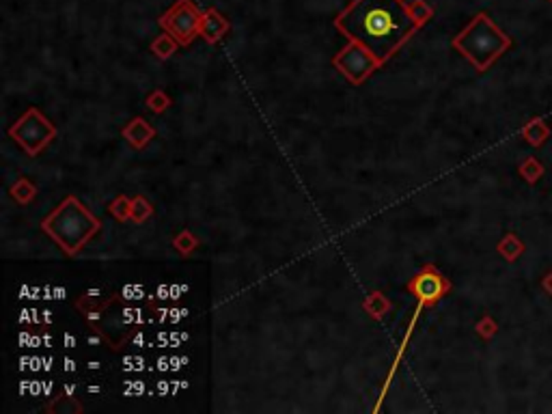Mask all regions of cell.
I'll return each mask as SVG.
<instances>
[{"label": "cell", "instance_id": "6da1fadb", "mask_svg": "<svg viewBox=\"0 0 552 414\" xmlns=\"http://www.w3.org/2000/svg\"><path fill=\"white\" fill-rule=\"evenodd\" d=\"M334 26L349 41L363 43L380 63H387L419 28L404 0H354L336 15Z\"/></svg>", "mask_w": 552, "mask_h": 414}, {"label": "cell", "instance_id": "7a4b0ae2", "mask_svg": "<svg viewBox=\"0 0 552 414\" xmlns=\"http://www.w3.org/2000/svg\"><path fill=\"white\" fill-rule=\"evenodd\" d=\"M100 220L91 214L76 196L63 198L52 214L43 218V233L52 238L65 255H78L100 231Z\"/></svg>", "mask_w": 552, "mask_h": 414}, {"label": "cell", "instance_id": "3957f363", "mask_svg": "<svg viewBox=\"0 0 552 414\" xmlns=\"http://www.w3.org/2000/svg\"><path fill=\"white\" fill-rule=\"evenodd\" d=\"M453 48L462 52L479 71H485L494 60L509 48V37L501 33L496 24L479 13L462 33L453 39Z\"/></svg>", "mask_w": 552, "mask_h": 414}, {"label": "cell", "instance_id": "277c9868", "mask_svg": "<svg viewBox=\"0 0 552 414\" xmlns=\"http://www.w3.org/2000/svg\"><path fill=\"white\" fill-rule=\"evenodd\" d=\"M9 136L18 143L28 156H39L56 138V128L50 119H45L41 111L28 108L15 124L9 128Z\"/></svg>", "mask_w": 552, "mask_h": 414}, {"label": "cell", "instance_id": "5b68a950", "mask_svg": "<svg viewBox=\"0 0 552 414\" xmlns=\"http://www.w3.org/2000/svg\"><path fill=\"white\" fill-rule=\"evenodd\" d=\"M201 22L203 13H198L192 0H177L160 18V26L173 35L179 45H188L196 35H201Z\"/></svg>", "mask_w": 552, "mask_h": 414}, {"label": "cell", "instance_id": "8992f818", "mask_svg": "<svg viewBox=\"0 0 552 414\" xmlns=\"http://www.w3.org/2000/svg\"><path fill=\"white\" fill-rule=\"evenodd\" d=\"M332 65L339 69L352 84H363L373 71H378L384 63L365 48L358 41H349L345 48L332 58Z\"/></svg>", "mask_w": 552, "mask_h": 414}, {"label": "cell", "instance_id": "52a82bcc", "mask_svg": "<svg viewBox=\"0 0 552 414\" xmlns=\"http://www.w3.org/2000/svg\"><path fill=\"white\" fill-rule=\"evenodd\" d=\"M451 289V285L447 283L442 274H438L436 268L425 266L414 279L408 283V291L412 296H417L421 302L425 304H434L438 302L447 291Z\"/></svg>", "mask_w": 552, "mask_h": 414}, {"label": "cell", "instance_id": "ba28073f", "mask_svg": "<svg viewBox=\"0 0 552 414\" xmlns=\"http://www.w3.org/2000/svg\"><path fill=\"white\" fill-rule=\"evenodd\" d=\"M121 134H124V138L130 143L132 149H145L153 141L156 130H153L143 117H134L130 124L121 130Z\"/></svg>", "mask_w": 552, "mask_h": 414}, {"label": "cell", "instance_id": "9c48e42d", "mask_svg": "<svg viewBox=\"0 0 552 414\" xmlns=\"http://www.w3.org/2000/svg\"><path fill=\"white\" fill-rule=\"evenodd\" d=\"M229 30V22L216 9H209L203 13V22H201V37L209 43L220 41Z\"/></svg>", "mask_w": 552, "mask_h": 414}, {"label": "cell", "instance_id": "30bf717a", "mask_svg": "<svg viewBox=\"0 0 552 414\" xmlns=\"http://www.w3.org/2000/svg\"><path fill=\"white\" fill-rule=\"evenodd\" d=\"M391 306H393L391 300L384 294H382V291H371V294L367 296L365 302H363V309L369 313L373 319H382V317H384L391 311Z\"/></svg>", "mask_w": 552, "mask_h": 414}, {"label": "cell", "instance_id": "8fae6325", "mask_svg": "<svg viewBox=\"0 0 552 414\" xmlns=\"http://www.w3.org/2000/svg\"><path fill=\"white\" fill-rule=\"evenodd\" d=\"M11 196H13L18 203L28 205V203L37 196V186H33V183H30L26 177H20V179L11 186Z\"/></svg>", "mask_w": 552, "mask_h": 414}, {"label": "cell", "instance_id": "7c38bea8", "mask_svg": "<svg viewBox=\"0 0 552 414\" xmlns=\"http://www.w3.org/2000/svg\"><path fill=\"white\" fill-rule=\"evenodd\" d=\"M108 211L113 216L119 220V222H126V220H132V198L126 196V194H119L115 196L111 205H108Z\"/></svg>", "mask_w": 552, "mask_h": 414}, {"label": "cell", "instance_id": "4fadbf2b", "mask_svg": "<svg viewBox=\"0 0 552 414\" xmlns=\"http://www.w3.org/2000/svg\"><path fill=\"white\" fill-rule=\"evenodd\" d=\"M153 216V205L147 201V198L143 194H138L132 198V220L136 225H143L147 222L149 218Z\"/></svg>", "mask_w": 552, "mask_h": 414}, {"label": "cell", "instance_id": "5bb4252c", "mask_svg": "<svg viewBox=\"0 0 552 414\" xmlns=\"http://www.w3.org/2000/svg\"><path fill=\"white\" fill-rule=\"evenodd\" d=\"M177 39L173 37V35H160V37H156V41L151 43V52L156 54L158 58H168V56H173L175 54V50H177Z\"/></svg>", "mask_w": 552, "mask_h": 414}, {"label": "cell", "instance_id": "9a60e30c", "mask_svg": "<svg viewBox=\"0 0 552 414\" xmlns=\"http://www.w3.org/2000/svg\"><path fill=\"white\" fill-rule=\"evenodd\" d=\"M173 246L183 255V257H188L190 253H194L196 249H198V240H196V235L194 233H190L188 229H181V231L175 235V240H173Z\"/></svg>", "mask_w": 552, "mask_h": 414}, {"label": "cell", "instance_id": "2e32d148", "mask_svg": "<svg viewBox=\"0 0 552 414\" xmlns=\"http://www.w3.org/2000/svg\"><path fill=\"white\" fill-rule=\"evenodd\" d=\"M145 104H147V108L151 113L160 115V113H164L168 108V106H171V97H168V93L164 89H156V91H151V93L147 95Z\"/></svg>", "mask_w": 552, "mask_h": 414}, {"label": "cell", "instance_id": "e0dca14e", "mask_svg": "<svg viewBox=\"0 0 552 414\" xmlns=\"http://www.w3.org/2000/svg\"><path fill=\"white\" fill-rule=\"evenodd\" d=\"M408 11H410V15H412V20L417 22L419 26H423L429 18H432V13H434L432 9H429V7L423 3V0H414V3L408 7Z\"/></svg>", "mask_w": 552, "mask_h": 414}, {"label": "cell", "instance_id": "ac0fdd59", "mask_svg": "<svg viewBox=\"0 0 552 414\" xmlns=\"http://www.w3.org/2000/svg\"><path fill=\"white\" fill-rule=\"evenodd\" d=\"M89 367H91V369H100V363L93 360V363H89Z\"/></svg>", "mask_w": 552, "mask_h": 414}]
</instances>
